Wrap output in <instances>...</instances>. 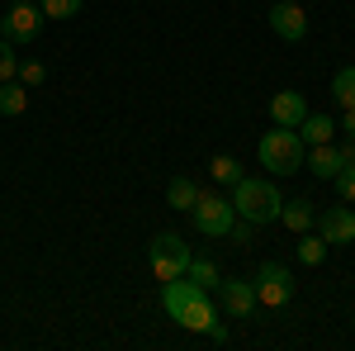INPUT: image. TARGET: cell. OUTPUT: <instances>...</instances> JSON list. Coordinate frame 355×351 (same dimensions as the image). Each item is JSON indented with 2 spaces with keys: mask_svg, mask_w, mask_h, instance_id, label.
I'll return each instance as SVG.
<instances>
[{
  "mask_svg": "<svg viewBox=\"0 0 355 351\" xmlns=\"http://www.w3.org/2000/svg\"><path fill=\"white\" fill-rule=\"evenodd\" d=\"M162 309H166V313H171L180 327H190V332H209V323L218 318V309H214L209 290H199L190 275L162 280Z\"/></svg>",
  "mask_w": 355,
  "mask_h": 351,
  "instance_id": "obj_1",
  "label": "cell"
},
{
  "mask_svg": "<svg viewBox=\"0 0 355 351\" xmlns=\"http://www.w3.org/2000/svg\"><path fill=\"white\" fill-rule=\"evenodd\" d=\"M279 204H284V195H279L275 181H266V176H242V181L232 186V209H237V218L279 223Z\"/></svg>",
  "mask_w": 355,
  "mask_h": 351,
  "instance_id": "obj_2",
  "label": "cell"
},
{
  "mask_svg": "<svg viewBox=\"0 0 355 351\" xmlns=\"http://www.w3.org/2000/svg\"><path fill=\"white\" fill-rule=\"evenodd\" d=\"M303 152H308L303 138L294 129H279V124L256 142V157H261V166L270 176H294V171H303Z\"/></svg>",
  "mask_w": 355,
  "mask_h": 351,
  "instance_id": "obj_3",
  "label": "cell"
},
{
  "mask_svg": "<svg viewBox=\"0 0 355 351\" xmlns=\"http://www.w3.org/2000/svg\"><path fill=\"white\" fill-rule=\"evenodd\" d=\"M190 218H194V233H199V238L223 243V238L232 233V223H237V209H232V199H223V195H204V190H199Z\"/></svg>",
  "mask_w": 355,
  "mask_h": 351,
  "instance_id": "obj_4",
  "label": "cell"
},
{
  "mask_svg": "<svg viewBox=\"0 0 355 351\" xmlns=\"http://www.w3.org/2000/svg\"><path fill=\"white\" fill-rule=\"evenodd\" d=\"M147 256H152V275L157 280H175V275H185V266H190V243L180 233H157L152 247H147Z\"/></svg>",
  "mask_w": 355,
  "mask_h": 351,
  "instance_id": "obj_5",
  "label": "cell"
},
{
  "mask_svg": "<svg viewBox=\"0 0 355 351\" xmlns=\"http://www.w3.org/2000/svg\"><path fill=\"white\" fill-rule=\"evenodd\" d=\"M48 24V15L38 10V0H10V10L0 15V38L10 43H33Z\"/></svg>",
  "mask_w": 355,
  "mask_h": 351,
  "instance_id": "obj_6",
  "label": "cell"
},
{
  "mask_svg": "<svg viewBox=\"0 0 355 351\" xmlns=\"http://www.w3.org/2000/svg\"><path fill=\"white\" fill-rule=\"evenodd\" d=\"M256 304H266V309H284L289 299H294V270L279 266V261H266V266L256 270Z\"/></svg>",
  "mask_w": 355,
  "mask_h": 351,
  "instance_id": "obj_7",
  "label": "cell"
},
{
  "mask_svg": "<svg viewBox=\"0 0 355 351\" xmlns=\"http://www.w3.org/2000/svg\"><path fill=\"white\" fill-rule=\"evenodd\" d=\"M318 233L327 238V247H346V243H355V214L336 199L327 214L318 218Z\"/></svg>",
  "mask_w": 355,
  "mask_h": 351,
  "instance_id": "obj_8",
  "label": "cell"
},
{
  "mask_svg": "<svg viewBox=\"0 0 355 351\" xmlns=\"http://www.w3.org/2000/svg\"><path fill=\"white\" fill-rule=\"evenodd\" d=\"M270 28L284 38V43H299L303 33H308V15H303L299 5H289V0H279L270 10Z\"/></svg>",
  "mask_w": 355,
  "mask_h": 351,
  "instance_id": "obj_9",
  "label": "cell"
},
{
  "mask_svg": "<svg viewBox=\"0 0 355 351\" xmlns=\"http://www.w3.org/2000/svg\"><path fill=\"white\" fill-rule=\"evenodd\" d=\"M218 290H223V309L232 318H246L256 309V285L251 280H218Z\"/></svg>",
  "mask_w": 355,
  "mask_h": 351,
  "instance_id": "obj_10",
  "label": "cell"
},
{
  "mask_svg": "<svg viewBox=\"0 0 355 351\" xmlns=\"http://www.w3.org/2000/svg\"><path fill=\"white\" fill-rule=\"evenodd\" d=\"M303 114H308V105H303L299 90H279V95L270 100V119L279 124V129H299Z\"/></svg>",
  "mask_w": 355,
  "mask_h": 351,
  "instance_id": "obj_11",
  "label": "cell"
},
{
  "mask_svg": "<svg viewBox=\"0 0 355 351\" xmlns=\"http://www.w3.org/2000/svg\"><path fill=\"white\" fill-rule=\"evenodd\" d=\"M303 166H308L318 181H331V176L341 171V152H336L331 142H318V147H308V152H303Z\"/></svg>",
  "mask_w": 355,
  "mask_h": 351,
  "instance_id": "obj_12",
  "label": "cell"
},
{
  "mask_svg": "<svg viewBox=\"0 0 355 351\" xmlns=\"http://www.w3.org/2000/svg\"><path fill=\"white\" fill-rule=\"evenodd\" d=\"M279 223L299 238V233H313L318 214H313V204H308V199H284V204H279Z\"/></svg>",
  "mask_w": 355,
  "mask_h": 351,
  "instance_id": "obj_13",
  "label": "cell"
},
{
  "mask_svg": "<svg viewBox=\"0 0 355 351\" xmlns=\"http://www.w3.org/2000/svg\"><path fill=\"white\" fill-rule=\"evenodd\" d=\"M294 133L303 138V147H318V142H331V133H336V124H331L327 114H303V124L294 129Z\"/></svg>",
  "mask_w": 355,
  "mask_h": 351,
  "instance_id": "obj_14",
  "label": "cell"
},
{
  "mask_svg": "<svg viewBox=\"0 0 355 351\" xmlns=\"http://www.w3.org/2000/svg\"><path fill=\"white\" fill-rule=\"evenodd\" d=\"M28 109V85L15 76V81H0V114L5 119H19Z\"/></svg>",
  "mask_w": 355,
  "mask_h": 351,
  "instance_id": "obj_15",
  "label": "cell"
},
{
  "mask_svg": "<svg viewBox=\"0 0 355 351\" xmlns=\"http://www.w3.org/2000/svg\"><path fill=\"white\" fill-rule=\"evenodd\" d=\"M194 199H199V186H194L190 176H175V181L166 186V204H171V209H180V214H190Z\"/></svg>",
  "mask_w": 355,
  "mask_h": 351,
  "instance_id": "obj_16",
  "label": "cell"
},
{
  "mask_svg": "<svg viewBox=\"0 0 355 351\" xmlns=\"http://www.w3.org/2000/svg\"><path fill=\"white\" fill-rule=\"evenodd\" d=\"M327 238H322V233H299V261L303 266H322V261H327Z\"/></svg>",
  "mask_w": 355,
  "mask_h": 351,
  "instance_id": "obj_17",
  "label": "cell"
},
{
  "mask_svg": "<svg viewBox=\"0 0 355 351\" xmlns=\"http://www.w3.org/2000/svg\"><path fill=\"white\" fill-rule=\"evenodd\" d=\"M185 275H190L194 285H199V290H218V266H214V261H209V256H190V266H185Z\"/></svg>",
  "mask_w": 355,
  "mask_h": 351,
  "instance_id": "obj_18",
  "label": "cell"
},
{
  "mask_svg": "<svg viewBox=\"0 0 355 351\" xmlns=\"http://www.w3.org/2000/svg\"><path fill=\"white\" fill-rule=\"evenodd\" d=\"M331 95H336L341 109H355V67H341V72L331 76Z\"/></svg>",
  "mask_w": 355,
  "mask_h": 351,
  "instance_id": "obj_19",
  "label": "cell"
},
{
  "mask_svg": "<svg viewBox=\"0 0 355 351\" xmlns=\"http://www.w3.org/2000/svg\"><path fill=\"white\" fill-rule=\"evenodd\" d=\"M209 176H214L218 186H237V181H242V166H237V157H227V152H223V157L209 162Z\"/></svg>",
  "mask_w": 355,
  "mask_h": 351,
  "instance_id": "obj_20",
  "label": "cell"
},
{
  "mask_svg": "<svg viewBox=\"0 0 355 351\" xmlns=\"http://www.w3.org/2000/svg\"><path fill=\"white\" fill-rule=\"evenodd\" d=\"M38 5H43V15H48V19H76L85 0H38Z\"/></svg>",
  "mask_w": 355,
  "mask_h": 351,
  "instance_id": "obj_21",
  "label": "cell"
},
{
  "mask_svg": "<svg viewBox=\"0 0 355 351\" xmlns=\"http://www.w3.org/2000/svg\"><path fill=\"white\" fill-rule=\"evenodd\" d=\"M15 72H19V53L10 38H0V81H15Z\"/></svg>",
  "mask_w": 355,
  "mask_h": 351,
  "instance_id": "obj_22",
  "label": "cell"
},
{
  "mask_svg": "<svg viewBox=\"0 0 355 351\" xmlns=\"http://www.w3.org/2000/svg\"><path fill=\"white\" fill-rule=\"evenodd\" d=\"M331 186L341 195V204H355V166H341V171L331 176Z\"/></svg>",
  "mask_w": 355,
  "mask_h": 351,
  "instance_id": "obj_23",
  "label": "cell"
},
{
  "mask_svg": "<svg viewBox=\"0 0 355 351\" xmlns=\"http://www.w3.org/2000/svg\"><path fill=\"white\" fill-rule=\"evenodd\" d=\"M15 76H19V81H24L28 90H33V85H43V81H48V67H43V62H19V72H15Z\"/></svg>",
  "mask_w": 355,
  "mask_h": 351,
  "instance_id": "obj_24",
  "label": "cell"
},
{
  "mask_svg": "<svg viewBox=\"0 0 355 351\" xmlns=\"http://www.w3.org/2000/svg\"><path fill=\"white\" fill-rule=\"evenodd\" d=\"M336 152H341V166H355V138H346Z\"/></svg>",
  "mask_w": 355,
  "mask_h": 351,
  "instance_id": "obj_25",
  "label": "cell"
},
{
  "mask_svg": "<svg viewBox=\"0 0 355 351\" xmlns=\"http://www.w3.org/2000/svg\"><path fill=\"white\" fill-rule=\"evenodd\" d=\"M341 133L355 138V109H341Z\"/></svg>",
  "mask_w": 355,
  "mask_h": 351,
  "instance_id": "obj_26",
  "label": "cell"
}]
</instances>
